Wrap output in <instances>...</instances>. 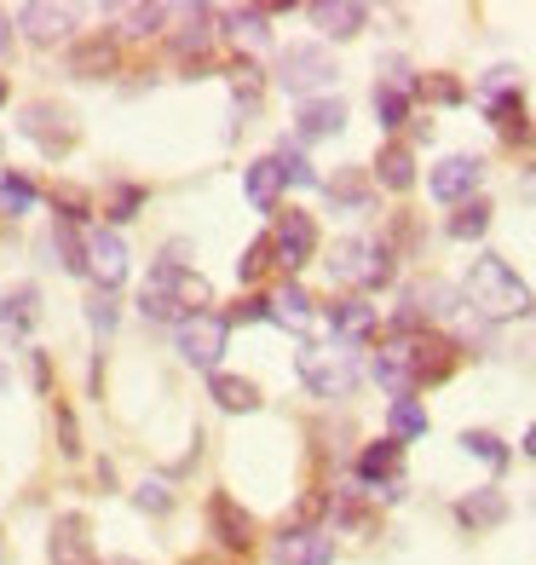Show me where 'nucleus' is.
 Masks as SVG:
<instances>
[{"instance_id": "obj_1", "label": "nucleus", "mask_w": 536, "mask_h": 565, "mask_svg": "<svg viewBox=\"0 0 536 565\" xmlns=\"http://www.w3.org/2000/svg\"><path fill=\"white\" fill-rule=\"evenodd\" d=\"M455 370V347L439 335H398L375 352V381L393 398H416V387H432Z\"/></svg>"}, {"instance_id": "obj_2", "label": "nucleus", "mask_w": 536, "mask_h": 565, "mask_svg": "<svg viewBox=\"0 0 536 565\" xmlns=\"http://www.w3.org/2000/svg\"><path fill=\"white\" fill-rule=\"evenodd\" d=\"M462 295H468L473 312H479V318H491V323H514V318H525L530 306H536V295L525 289V277L507 266L502 254H484V260L468 266Z\"/></svg>"}, {"instance_id": "obj_3", "label": "nucleus", "mask_w": 536, "mask_h": 565, "mask_svg": "<svg viewBox=\"0 0 536 565\" xmlns=\"http://www.w3.org/2000/svg\"><path fill=\"white\" fill-rule=\"evenodd\" d=\"M294 370L305 381V393L312 398H352L357 375H364V364H357V347H300Z\"/></svg>"}, {"instance_id": "obj_4", "label": "nucleus", "mask_w": 536, "mask_h": 565, "mask_svg": "<svg viewBox=\"0 0 536 565\" xmlns=\"http://www.w3.org/2000/svg\"><path fill=\"white\" fill-rule=\"evenodd\" d=\"M329 277L346 289H380V282H393V254L375 237H341L329 254Z\"/></svg>"}, {"instance_id": "obj_5", "label": "nucleus", "mask_w": 536, "mask_h": 565, "mask_svg": "<svg viewBox=\"0 0 536 565\" xmlns=\"http://www.w3.org/2000/svg\"><path fill=\"white\" fill-rule=\"evenodd\" d=\"M335 75H341L335 58H329L318 41H294V46L277 53V87L294 93L300 105H305V98H318L323 87H335Z\"/></svg>"}, {"instance_id": "obj_6", "label": "nucleus", "mask_w": 536, "mask_h": 565, "mask_svg": "<svg viewBox=\"0 0 536 565\" xmlns=\"http://www.w3.org/2000/svg\"><path fill=\"white\" fill-rule=\"evenodd\" d=\"M225 347H232V323H225L219 312H191V318L173 323V352L185 358L191 370H208L214 375Z\"/></svg>"}, {"instance_id": "obj_7", "label": "nucleus", "mask_w": 536, "mask_h": 565, "mask_svg": "<svg viewBox=\"0 0 536 565\" xmlns=\"http://www.w3.org/2000/svg\"><path fill=\"white\" fill-rule=\"evenodd\" d=\"M18 134L30 139L46 162H58V157H69V150H75V139H82V121H75L64 105H53V98H35V105L23 110Z\"/></svg>"}, {"instance_id": "obj_8", "label": "nucleus", "mask_w": 536, "mask_h": 565, "mask_svg": "<svg viewBox=\"0 0 536 565\" xmlns=\"http://www.w3.org/2000/svg\"><path fill=\"white\" fill-rule=\"evenodd\" d=\"M271 254L283 271H300L318 254V220L300 214V209H277L271 214Z\"/></svg>"}, {"instance_id": "obj_9", "label": "nucleus", "mask_w": 536, "mask_h": 565, "mask_svg": "<svg viewBox=\"0 0 536 565\" xmlns=\"http://www.w3.org/2000/svg\"><path fill=\"white\" fill-rule=\"evenodd\" d=\"M87 277L98 282V295H116L127 282V243H121V231H110V225L87 231Z\"/></svg>"}, {"instance_id": "obj_10", "label": "nucleus", "mask_w": 536, "mask_h": 565, "mask_svg": "<svg viewBox=\"0 0 536 565\" xmlns=\"http://www.w3.org/2000/svg\"><path fill=\"white\" fill-rule=\"evenodd\" d=\"M271 559L277 565H335V536L318 525H289L271 543Z\"/></svg>"}, {"instance_id": "obj_11", "label": "nucleus", "mask_w": 536, "mask_h": 565, "mask_svg": "<svg viewBox=\"0 0 536 565\" xmlns=\"http://www.w3.org/2000/svg\"><path fill=\"white\" fill-rule=\"evenodd\" d=\"M479 179H484V162L479 157H444L439 168L427 173V191L439 196V202H450V209H462V202H473Z\"/></svg>"}, {"instance_id": "obj_12", "label": "nucleus", "mask_w": 536, "mask_h": 565, "mask_svg": "<svg viewBox=\"0 0 536 565\" xmlns=\"http://www.w3.org/2000/svg\"><path fill=\"white\" fill-rule=\"evenodd\" d=\"M214 23H219V35H225V41H237V46H243L248 64L260 58V53H271V12H260V7H225Z\"/></svg>"}, {"instance_id": "obj_13", "label": "nucleus", "mask_w": 536, "mask_h": 565, "mask_svg": "<svg viewBox=\"0 0 536 565\" xmlns=\"http://www.w3.org/2000/svg\"><path fill=\"white\" fill-rule=\"evenodd\" d=\"M69 75H82V82H105V75H121V41L93 30L69 46Z\"/></svg>"}, {"instance_id": "obj_14", "label": "nucleus", "mask_w": 536, "mask_h": 565, "mask_svg": "<svg viewBox=\"0 0 536 565\" xmlns=\"http://www.w3.org/2000/svg\"><path fill=\"white\" fill-rule=\"evenodd\" d=\"M208 531H214V543L219 548H232V554H248L254 548V520L243 513L237 497H208Z\"/></svg>"}, {"instance_id": "obj_15", "label": "nucleus", "mask_w": 536, "mask_h": 565, "mask_svg": "<svg viewBox=\"0 0 536 565\" xmlns=\"http://www.w3.org/2000/svg\"><path fill=\"white\" fill-rule=\"evenodd\" d=\"M12 23L23 30V41H35V46H53V41H64L69 30H75V12L69 7H53V0H35V7H18L12 12Z\"/></svg>"}, {"instance_id": "obj_16", "label": "nucleus", "mask_w": 536, "mask_h": 565, "mask_svg": "<svg viewBox=\"0 0 536 565\" xmlns=\"http://www.w3.org/2000/svg\"><path fill=\"white\" fill-rule=\"evenodd\" d=\"M46 554H53V565H93V536H87L82 513H58L53 536H46Z\"/></svg>"}, {"instance_id": "obj_17", "label": "nucleus", "mask_w": 536, "mask_h": 565, "mask_svg": "<svg viewBox=\"0 0 536 565\" xmlns=\"http://www.w3.org/2000/svg\"><path fill=\"white\" fill-rule=\"evenodd\" d=\"M305 18H312V30H323L329 41H352L369 23V7H357V0H318V7H305Z\"/></svg>"}, {"instance_id": "obj_18", "label": "nucleus", "mask_w": 536, "mask_h": 565, "mask_svg": "<svg viewBox=\"0 0 536 565\" xmlns=\"http://www.w3.org/2000/svg\"><path fill=\"white\" fill-rule=\"evenodd\" d=\"M375 306L369 300H335L329 306V329H335V341L341 347H364L369 335H375Z\"/></svg>"}, {"instance_id": "obj_19", "label": "nucleus", "mask_w": 536, "mask_h": 565, "mask_svg": "<svg viewBox=\"0 0 536 565\" xmlns=\"http://www.w3.org/2000/svg\"><path fill=\"white\" fill-rule=\"evenodd\" d=\"M266 306H271V323L294 329V335H305V329H312V295H305L294 277H289V282H277Z\"/></svg>"}, {"instance_id": "obj_20", "label": "nucleus", "mask_w": 536, "mask_h": 565, "mask_svg": "<svg viewBox=\"0 0 536 565\" xmlns=\"http://www.w3.org/2000/svg\"><path fill=\"white\" fill-rule=\"evenodd\" d=\"M35 312H41V289H35V282H23V289L0 295V335L23 341V335H30V323H35Z\"/></svg>"}, {"instance_id": "obj_21", "label": "nucleus", "mask_w": 536, "mask_h": 565, "mask_svg": "<svg viewBox=\"0 0 536 565\" xmlns=\"http://www.w3.org/2000/svg\"><path fill=\"white\" fill-rule=\"evenodd\" d=\"M294 121H300V139H335L346 127V105L341 98H305L294 110Z\"/></svg>"}, {"instance_id": "obj_22", "label": "nucleus", "mask_w": 536, "mask_h": 565, "mask_svg": "<svg viewBox=\"0 0 536 565\" xmlns=\"http://www.w3.org/2000/svg\"><path fill=\"white\" fill-rule=\"evenodd\" d=\"M208 393H214V404L225 409V416H248V409H260V387H254L248 375L214 370V375H208Z\"/></svg>"}, {"instance_id": "obj_23", "label": "nucleus", "mask_w": 536, "mask_h": 565, "mask_svg": "<svg viewBox=\"0 0 536 565\" xmlns=\"http://www.w3.org/2000/svg\"><path fill=\"white\" fill-rule=\"evenodd\" d=\"M455 520H462L468 531H491V525L507 520V497L496 491V484H484V491H473V497L455 502Z\"/></svg>"}, {"instance_id": "obj_24", "label": "nucleus", "mask_w": 536, "mask_h": 565, "mask_svg": "<svg viewBox=\"0 0 536 565\" xmlns=\"http://www.w3.org/2000/svg\"><path fill=\"white\" fill-rule=\"evenodd\" d=\"M398 461H404V445L398 439H375L357 450V479L364 484H393L398 479Z\"/></svg>"}, {"instance_id": "obj_25", "label": "nucleus", "mask_w": 536, "mask_h": 565, "mask_svg": "<svg viewBox=\"0 0 536 565\" xmlns=\"http://www.w3.org/2000/svg\"><path fill=\"white\" fill-rule=\"evenodd\" d=\"M243 191H248V202L254 209H266V214H277V196H283V168H277L271 157H260L248 173H243Z\"/></svg>"}, {"instance_id": "obj_26", "label": "nucleus", "mask_w": 536, "mask_h": 565, "mask_svg": "<svg viewBox=\"0 0 536 565\" xmlns=\"http://www.w3.org/2000/svg\"><path fill=\"white\" fill-rule=\"evenodd\" d=\"M375 179H380L387 191H410V185H416V157H410V145H380Z\"/></svg>"}, {"instance_id": "obj_27", "label": "nucleus", "mask_w": 536, "mask_h": 565, "mask_svg": "<svg viewBox=\"0 0 536 565\" xmlns=\"http://www.w3.org/2000/svg\"><path fill=\"white\" fill-rule=\"evenodd\" d=\"M484 116L496 121V134H507V139H530V127H525V105H519V93L484 98Z\"/></svg>"}, {"instance_id": "obj_28", "label": "nucleus", "mask_w": 536, "mask_h": 565, "mask_svg": "<svg viewBox=\"0 0 536 565\" xmlns=\"http://www.w3.org/2000/svg\"><path fill=\"white\" fill-rule=\"evenodd\" d=\"M179 18H185V30L173 35V46H179V53H208V41H214V30H208V23H214V12H208V7H185Z\"/></svg>"}, {"instance_id": "obj_29", "label": "nucleus", "mask_w": 536, "mask_h": 565, "mask_svg": "<svg viewBox=\"0 0 536 565\" xmlns=\"http://www.w3.org/2000/svg\"><path fill=\"white\" fill-rule=\"evenodd\" d=\"M484 231H491V202L473 196V202H462V209L450 214V237H455V243H479Z\"/></svg>"}, {"instance_id": "obj_30", "label": "nucleus", "mask_w": 536, "mask_h": 565, "mask_svg": "<svg viewBox=\"0 0 536 565\" xmlns=\"http://www.w3.org/2000/svg\"><path fill=\"white\" fill-rule=\"evenodd\" d=\"M41 202V191L30 185L23 173H12V168H0V214H30Z\"/></svg>"}, {"instance_id": "obj_31", "label": "nucleus", "mask_w": 536, "mask_h": 565, "mask_svg": "<svg viewBox=\"0 0 536 565\" xmlns=\"http://www.w3.org/2000/svg\"><path fill=\"white\" fill-rule=\"evenodd\" d=\"M387 422H393V439L404 445V439H421V433H427V409L416 398H393Z\"/></svg>"}, {"instance_id": "obj_32", "label": "nucleus", "mask_w": 536, "mask_h": 565, "mask_svg": "<svg viewBox=\"0 0 536 565\" xmlns=\"http://www.w3.org/2000/svg\"><path fill=\"white\" fill-rule=\"evenodd\" d=\"M116 18H121V35L144 41V35H157L168 23V7H116Z\"/></svg>"}, {"instance_id": "obj_33", "label": "nucleus", "mask_w": 536, "mask_h": 565, "mask_svg": "<svg viewBox=\"0 0 536 565\" xmlns=\"http://www.w3.org/2000/svg\"><path fill=\"white\" fill-rule=\"evenodd\" d=\"M462 450H468V456H479L484 468H496V473L507 468V445L496 439V433H484V427H468V433H462Z\"/></svg>"}, {"instance_id": "obj_34", "label": "nucleus", "mask_w": 536, "mask_h": 565, "mask_svg": "<svg viewBox=\"0 0 536 565\" xmlns=\"http://www.w3.org/2000/svg\"><path fill=\"white\" fill-rule=\"evenodd\" d=\"M271 162L283 168V185H318V173H312V162H305V157H300L294 145H277V150H271Z\"/></svg>"}, {"instance_id": "obj_35", "label": "nucleus", "mask_w": 536, "mask_h": 565, "mask_svg": "<svg viewBox=\"0 0 536 565\" xmlns=\"http://www.w3.org/2000/svg\"><path fill=\"white\" fill-rule=\"evenodd\" d=\"M375 116H380V127H404V121H410V93L375 87Z\"/></svg>"}, {"instance_id": "obj_36", "label": "nucleus", "mask_w": 536, "mask_h": 565, "mask_svg": "<svg viewBox=\"0 0 536 565\" xmlns=\"http://www.w3.org/2000/svg\"><path fill=\"white\" fill-rule=\"evenodd\" d=\"M416 93L432 105H462V82H450V75H416Z\"/></svg>"}, {"instance_id": "obj_37", "label": "nucleus", "mask_w": 536, "mask_h": 565, "mask_svg": "<svg viewBox=\"0 0 536 565\" xmlns=\"http://www.w3.org/2000/svg\"><path fill=\"white\" fill-rule=\"evenodd\" d=\"M53 209H58L64 225H82V220H87V191H82V185H58V191H53Z\"/></svg>"}, {"instance_id": "obj_38", "label": "nucleus", "mask_w": 536, "mask_h": 565, "mask_svg": "<svg viewBox=\"0 0 536 565\" xmlns=\"http://www.w3.org/2000/svg\"><path fill=\"white\" fill-rule=\"evenodd\" d=\"M139 209H144V191H139V185H116L105 214H110V225H127V220H133Z\"/></svg>"}, {"instance_id": "obj_39", "label": "nucleus", "mask_w": 536, "mask_h": 565, "mask_svg": "<svg viewBox=\"0 0 536 565\" xmlns=\"http://www.w3.org/2000/svg\"><path fill=\"white\" fill-rule=\"evenodd\" d=\"M133 502H139L144 513H157V520H162V513L173 508V491H168L162 479H144V484H133Z\"/></svg>"}, {"instance_id": "obj_40", "label": "nucleus", "mask_w": 536, "mask_h": 565, "mask_svg": "<svg viewBox=\"0 0 536 565\" xmlns=\"http://www.w3.org/2000/svg\"><path fill=\"white\" fill-rule=\"evenodd\" d=\"M87 323L98 329V335H110L116 329V295H93L87 300Z\"/></svg>"}, {"instance_id": "obj_41", "label": "nucleus", "mask_w": 536, "mask_h": 565, "mask_svg": "<svg viewBox=\"0 0 536 565\" xmlns=\"http://www.w3.org/2000/svg\"><path fill=\"white\" fill-rule=\"evenodd\" d=\"M58 450L82 456V427H75V409H58Z\"/></svg>"}, {"instance_id": "obj_42", "label": "nucleus", "mask_w": 536, "mask_h": 565, "mask_svg": "<svg viewBox=\"0 0 536 565\" xmlns=\"http://www.w3.org/2000/svg\"><path fill=\"white\" fill-rule=\"evenodd\" d=\"M266 254H271V237H260V243H248V254H243V282H254V277H260L266 271Z\"/></svg>"}, {"instance_id": "obj_43", "label": "nucleus", "mask_w": 536, "mask_h": 565, "mask_svg": "<svg viewBox=\"0 0 536 565\" xmlns=\"http://www.w3.org/2000/svg\"><path fill=\"white\" fill-rule=\"evenodd\" d=\"M329 196H335V202H346V209H369V202H364V191H357V173H341L335 185H329Z\"/></svg>"}, {"instance_id": "obj_44", "label": "nucleus", "mask_w": 536, "mask_h": 565, "mask_svg": "<svg viewBox=\"0 0 536 565\" xmlns=\"http://www.w3.org/2000/svg\"><path fill=\"white\" fill-rule=\"evenodd\" d=\"M260 318H271V306H266V300H237V312L225 318V323H260Z\"/></svg>"}, {"instance_id": "obj_45", "label": "nucleus", "mask_w": 536, "mask_h": 565, "mask_svg": "<svg viewBox=\"0 0 536 565\" xmlns=\"http://www.w3.org/2000/svg\"><path fill=\"white\" fill-rule=\"evenodd\" d=\"M30 381H35V393L53 387V364H46V352H30Z\"/></svg>"}, {"instance_id": "obj_46", "label": "nucleus", "mask_w": 536, "mask_h": 565, "mask_svg": "<svg viewBox=\"0 0 536 565\" xmlns=\"http://www.w3.org/2000/svg\"><path fill=\"white\" fill-rule=\"evenodd\" d=\"M12 30H18V23H12V12H0V58H7V53H12V41H18Z\"/></svg>"}, {"instance_id": "obj_47", "label": "nucleus", "mask_w": 536, "mask_h": 565, "mask_svg": "<svg viewBox=\"0 0 536 565\" xmlns=\"http://www.w3.org/2000/svg\"><path fill=\"white\" fill-rule=\"evenodd\" d=\"M525 456H536V427L525 433Z\"/></svg>"}, {"instance_id": "obj_48", "label": "nucleus", "mask_w": 536, "mask_h": 565, "mask_svg": "<svg viewBox=\"0 0 536 565\" xmlns=\"http://www.w3.org/2000/svg\"><path fill=\"white\" fill-rule=\"evenodd\" d=\"M0 105H7V75H0Z\"/></svg>"}, {"instance_id": "obj_49", "label": "nucleus", "mask_w": 536, "mask_h": 565, "mask_svg": "<svg viewBox=\"0 0 536 565\" xmlns=\"http://www.w3.org/2000/svg\"><path fill=\"white\" fill-rule=\"evenodd\" d=\"M0 387H7V370H0Z\"/></svg>"}, {"instance_id": "obj_50", "label": "nucleus", "mask_w": 536, "mask_h": 565, "mask_svg": "<svg viewBox=\"0 0 536 565\" xmlns=\"http://www.w3.org/2000/svg\"><path fill=\"white\" fill-rule=\"evenodd\" d=\"M116 565H127V559H116Z\"/></svg>"}]
</instances>
